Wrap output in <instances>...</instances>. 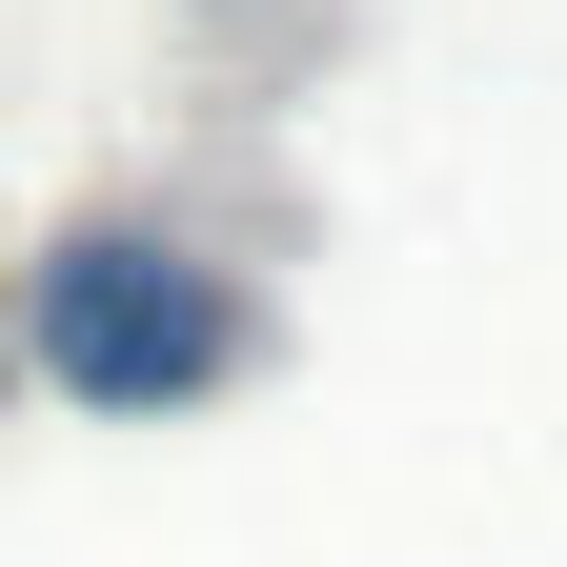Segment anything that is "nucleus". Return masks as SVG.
Instances as JSON below:
<instances>
[{"label":"nucleus","mask_w":567,"mask_h":567,"mask_svg":"<svg viewBox=\"0 0 567 567\" xmlns=\"http://www.w3.org/2000/svg\"><path fill=\"white\" fill-rule=\"evenodd\" d=\"M21 344H41L82 405H203V385L244 365V305H224V264L102 224V244H61V264L21 284Z\"/></svg>","instance_id":"obj_1"}]
</instances>
